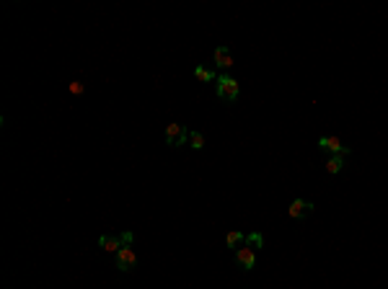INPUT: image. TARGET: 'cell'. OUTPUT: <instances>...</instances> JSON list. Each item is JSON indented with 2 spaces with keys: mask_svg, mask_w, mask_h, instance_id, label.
<instances>
[{
  "mask_svg": "<svg viewBox=\"0 0 388 289\" xmlns=\"http://www.w3.org/2000/svg\"><path fill=\"white\" fill-rule=\"evenodd\" d=\"M215 93L223 98V101H236L238 98V93H241V86H238V80L236 78H230L228 72H223V75H218V83H215Z\"/></svg>",
  "mask_w": 388,
  "mask_h": 289,
  "instance_id": "1",
  "label": "cell"
},
{
  "mask_svg": "<svg viewBox=\"0 0 388 289\" xmlns=\"http://www.w3.org/2000/svg\"><path fill=\"white\" fill-rule=\"evenodd\" d=\"M212 59H215V65L225 72V70H230L233 67V54H230V49L228 47H215V52H212Z\"/></svg>",
  "mask_w": 388,
  "mask_h": 289,
  "instance_id": "8",
  "label": "cell"
},
{
  "mask_svg": "<svg viewBox=\"0 0 388 289\" xmlns=\"http://www.w3.org/2000/svg\"><path fill=\"white\" fill-rule=\"evenodd\" d=\"M70 93H83V83H70Z\"/></svg>",
  "mask_w": 388,
  "mask_h": 289,
  "instance_id": "14",
  "label": "cell"
},
{
  "mask_svg": "<svg viewBox=\"0 0 388 289\" xmlns=\"http://www.w3.org/2000/svg\"><path fill=\"white\" fill-rule=\"evenodd\" d=\"M318 148H321L323 153L350 155V148H347V144H342V139H339V137H334V134H329V137H318Z\"/></svg>",
  "mask_w": 388,
  "mask_h": 289,
  "instance_id": "5",
  "label": "cell"
},
{
  "mask_svg": "<svg viewBox=\"0 0 388 289\" xmlns=\"http://www.w3.org/2000/svg\"><path fill=\"white\" fill-rule=\"evenodd\" d=\"M138 266V253H135V248L132 245H122L119 251H117V269L119 271H132Z\"/></svg>",
  "mask_w": 388,
  "mask_h": 289,
  "instance_id": "4",
  "label": "cell"
},
{
  "mask_svg": "<svg viewBox=\"0 0 388 289\" xmlns=\"http://www.w3.org/2000/svg\"><path fill=\"white\" fill-rule=\"evenodd\" d=\"M246 243H248L251 248H262V245H264V238H262V233H251V235H246Z\"/></svg>",
  "mask_w": 388,
  "mask_h": 289,
  "instance_id": "13",
  "label": "cell"
},
{
  "mask_svg": "<svg viewBox=\"0 0 388 289\" xmlns=\"http://www.w3.org/2000/svg\"><path fill=\"white\" fill-rule=\"evenodd\" d=\"M225 243H228L230 248H236L238 243H246V235H243V233H238V230H233V233H228V238H225Z\"/></svg>",
  "mask_w": 388,
  "mask_h": 289,
  "instance_id": "12",
  "label": "cell"
},
{
  "mask_svg": "<svg viewBox=\"0 0 388 289\" xmlns=\"http://www.w3.org/2000/svg\"><path fill=\"white\" fill-rule=\"evenodd\" d=\"M344 163H347V155H332V158L326 160V173H329V176H337V173L344 168Z\"/></svg>",
  "mask_w": 388,
  "mask_h": 289,
  "instance_id": "9",
  "label": "cell"
},
{
  "mask_svg": "<svg viewBox=\"0 0 388 289\" xmlns=\"http://www.w3.org/2000/svg\"><path fill=\"white\" fill-rule=\"evenodd\" d=\"M311 212H313V201H305V199H295L287 207V217H290V220H305Z\"/></svg>",
  "mask_w": 388,
  "mask_h": 289,
  "instance_id": "6",
  "label": "cell"
},
{
  "mask_svg": "<svg viewBox=\"0 0 388 289\" xmlns=\"http://www.w3.org/2000/svg\"><path fill=\"white\" fill-rule=\"evenodd\" d=\"M135 235L132 233H122V235H101L99 238V248L109 251V253H117L122 245H132Z\"/></svg>",
  "mask_w": 388,
  "mask_h": 289,
  "instance_id": "2",
  "label": "cell"
},
{
  "mask_svg": "<svg viewBox=\"0 0 388 289\" xmlns=\"http://www.w3.org/2000/svg\"><path fill=\"white\" fill-rule=\"evenodd\" d=\"M194 78H197V80H205V83H210V80H218L215 78V72L212 70H207V67H194Z\"/></svg>",
  "mask_w": 388,
  "mask_h": 289,
  "instance_id": "10",
  "label": "cell"
},
{
  "mask_svg": "<svg viewBox=\"0 0 388 289\" xmlns=\"http://www.w3.org/2000/svg\"><path fill=\"white\" fill-rule=\"evenodd\" d=\"M163 134H166V144H168V148H179V144L189 142V129L184 124H179V121H171Z\"/></svg>",
  "mask_w": 388,
  "mask_h": 289,
  "instance_id": "3",
  "label": "cell"
},
{
  "mask_svg": "<svg viewBox=\"0 0 388 289\" xmlns=\"http://www.w3.org/2000/svg\"><path fill=\"white\" fill-rule=\"evenodd\" d=\"M236 263H238L243 271H251V269H254V263H256V253H254V248H248L246 243H243V248H236Z\"/></svg>",
  "mask_w": 388,
  "mask_h": 289,
  "instance_id": "7",
  "label": "cell"
},
{
  "mask_svg": "<svg viewBox=\"0 0 388 289\" xmlns=\"http://www.w3.org/2000/svg\"><path fill=\"white\" fill-rule=\"evenodd\" d=\"M189 144L194 150H202L205 148V137H202V132H189Z\"/></svg>",
  "mask_w": 388,
  "mask_h": 289,
  "instance_id": "11",
  "label": "cell"
}]
</instances>
